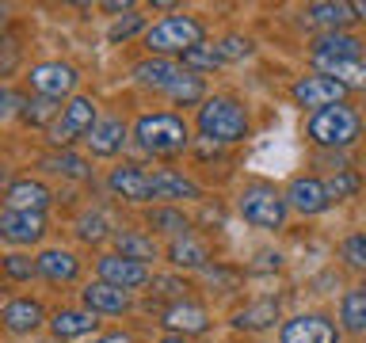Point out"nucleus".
<instances>
[{
	"label": "nucleus",
	"instance_id": "obj_42",
	"mask_svg": "<svg viewBox=\"0 0 366 343\" xmlns=\"http://www.w3.org/2000/svg\"><path fill=\"white\" fill-rule=\"evenodd\" d=\"M19 61V46L16 42H0V76H8Z\"/></svg>",
	"mask_w": 366,
	"mask_h": 343
},
{
	"label": "nucleus",
	"instance_id": "obj_26",
	"mask_svg": "<svg viewBox=\"0 0 366 343\" xmlns=\"http://www.w3.org/2000/svg\"><path fill=\"white\" fill-rule=\"evenodd\" d=\"M168 259H172V267H179V271H199V267H206L210 252H206L202 240H194L187 233V237H179V240L168 244Z\"/></svg>",
	"mask_w": 366,
	"mask_h": 343
},
{
	"label": "nucleus",
	"instance_id": "obj_43",
	"mask_svg": "<svg viewBox=\"0 0 366 343\" xmlns=\"http://www.w3.org/2000/svg\"><path fill=\"white\" fill-rule=\"evenodd\" d=\"M92 343H134V336H126V332H107V336H96Z\"/></svg>",
	"mask_w": 366,
	"mask_h": 343
},
{
	"label": "nucleus",
	"instance_id": "obj_33",
	"mask_svg": "<svg viewBox=\"0 0 366 343\" xmlns=\"http://www.w3.org/2000/svg\"><path fill=\"white\" fill-rule=\"evenodd\" d=\"M19 114H23V122H27V126H54V119L61 114V107H57L54 99L34 96V99H23Z\"/></svg>",
	"mask_w": 366,
	"mask_h": 343
},
{
	"label": "nucleus",
	"instance_id": "obj_27",
	"mask_svg": "<svg viewBox=\"0 0 366 343\" xmlns=\"http://www.w3.org/2000/svg\"><path fill=\"white\" fill-rule=\"evenodd\" d=\"M309 19L320 23L325 31H343L355 19V11L343 0H320V4H309Z\"/></svg>",
	"mask_w": 366,
	"mask_h": 343
},
{
	"label": "nucleus",
	"instance_id": "obj_16",
	"mask_svg": "<svg viewBox=\"0 0 366 343\" xmlns=\"http://www.w3.org/2000/svg\"><path fill=\"white\" fill-rule=\"evenodd\" d=\"M343 99V88L328 76H302L294 84V103L297 107H332V103Z\"/></svg>",
	"mask_w": 366,
	"mask_h": 343
},
{
	"label": "nucleus",
	"instance_id": "obj_47",
	"mask_svg": "<svg viewBox=\"0 0 366 343\" xmlns=\"http://www.w3.org/2000/svg\"><path fill=\"white\" fill-rule=\"evenodd\" d=\"M160 343H187V339H183V336H164Z\"/></svg>",
	"mask_w": 366,
	"mask_h": 343
},
{
	"label": "nucleus",
	"instance_id": "obj_49",
	"mask_svg": "<svg viewBox=\"0 0 366 343\" xmlns=\"http://www.w3.org/2000/svg\"><path fill=\"white\" fill-rule=\"evenodd\" d=\"M4 16H8V8H4V4H0V23H4Z\"/></svg>",
	"mask_w": 366,
	"mask_h": 343
},
{
	"label": "nucleus",
	"instance_id": "obj_44",
	"mask_svg": "<svg viewBox=\"0 0 366 343\" xmlns=\"http://www.w3.org/2000/svg\"><path fill=\"white\" fill-rule=\"evenodd\" d=\"M11 103H19V99H16V96H11V91H8L4 84H0V119H4V114L11 111Z\"/></svg>",
	"mask_w": 366,
	"mask_h": 343
},
{
	"label": "nucleus",
	"instance_id": "obj_22",
	"mask_svg": "<svg viewBox=\"0 0 366 343\" xmlns=\"http://www.w3.org/2000/svg\"><path fill=\"white\" fill-rule=\"evenodd\" d=\"M99 328L96 313H88V309H57L54 320H50V332L54 339H80V336H92V332Z\"/></svg>",
	"mask_w": 366,
	"mask_h": 343
},
{
	"label": "nucleus",
	"instance_id": "obj_6",
	"mask_svg": "<svg viewBox=\"0 0 366 343\" xmlns=\"http://www.w3.org/2000/svg\"><path fill=\"white\" fill-rule=\"evenodd\" d=\"M96 126V99L92 96H73L61 107V114L50 126V145L54 149H69L76 137H84Z\"/></svg>",
	"mask_w": 366,
	"mask_h": 343
},
{
	"label": "nucleus",
	"instance_id": "obj_13",
	"mask_svg": "<svg viewBox=\"0 0 366 343\" xmlns=\"http://www.w3.org/2000/svg\"><path fill=\"white\" fill-rule=\"evenodd\" d=\"M80 302H84V309L88 313H103V317H119V313H126L130 309V294L126 290H119V286H111V282H88L84 290H80Z\"/></svg>",
	"mask_w": 366,
	"mask_h": 343
},
{
	"label": "nucleus",
	"instance_id": "obj_18",
	"mask_svg": "<svg viewBox=\"0 0 366 343\" xmlns=\"http://www.w3.org/2000/svg\"><path fill=\"white\" fill-rule=\"evenodd\" d=\"M309 54H313V61H351V57L362 54V42L343 31H325L313 39V50Z\"/></svg>",
	"mask_w": 366,
	"mask_h": 343
},
{
	"label": "nucleus",
	"instance_id": "obj_45",
	"mask_svg": "<svg viewBox=\"0 0 366 343\" xmlns=\"http://www.w3.org/2000/svg\"><path fill=\"white\" fill-rule=\"evenodd\" d=\"M103 8H107V11H130V4H126V0H107Z\"/></svg>",
	"mask_w": 366,
	"mask_h": 343
},
{
	"label": "nucleus",
	"instance_id": "obj_17",
	"mask_svg": "<svg viewBox=\"0 0 366 343\" xmlns=\"http://www.w3.org/2000/svg\"><path fill=\"white\" fill-rule=\"evenodd\" d=\"M149 199H160V202H176V199H199V183H191L187 176L172 168H160L149 176Z\"/></svg>",
	"mask_w": 366,
	"mask_h": 343
},
{
	"label": "nucleus",
	"instance_id": "obj_9",
	"mask_svg": "<svg viewBox=\"0 0 366 343\" xmlns=\"http://www.w3.org/2000/svg\"><path fill=\"white\" fill-rule=\"evenodd\" d=\"M0 237L16 248H31L46 237V217L23 210H0Z\"/></svg>",
	"mask_w": 366,
	"mask_h": 343
},
{
	"label": "nucleus",
	"instance_id": "obj_12",
	"mask_svg": "<svg viewBox=\"0 0 366 343\" xmlns=\"http://www.w3.org/2000/svg\"><path fill=\"white\" fill-rule=\"evenodd\" d=\"M46 309L34 302V297H11V302L0 309V324H4L11 336H31L34 328H42Z\"/></svg>",
	"mask_w": 366,
	"mask_h": 343
},
{
	"label": "nucleus",
	"instance_id": "obj_3",
	"mask_svg": "<svg viewBox=\"0 0 366 343\" xmlns=\"http://www.w3.org/2000/svg\"><path fill=\"white\" fill-rule=\"evenodd\" d=\"M202 39H206V31L194 16H164L160 23H153V27L145 31V46L153 57H172V54L183 57Z\"/></svg>",
	"mask_w": 366,
	"mask_h": 343
},
{
	"label": "nucleus",
	"instance_id": "obj_14",
	"mask_svg": "<svg viewBox=\"0 0 366 343\" xmlns=\"http://www.w3.org/2000/svg\"><path fill=\"white\" fill-rule=\"evenodd\" d=\"M50 187L39 179H16L8 183L4 191V210H23V214H42L46 206H50Z\"/></svg>",
	"mask_w": 366,
	"mask_h": 343
},
{
	"label": "nucleus",
	"instance_id": "obj_8",
	"mask_svg": "<svg viewBox=\"0 0 366 343\" xmlns=\"http://www.w3.org/2000/svg\"><path fill=\"white\" fill-rule=\"evenodd\" d=\"M96 274H99V282H111V286H119V290H126V294L149 282L145 263L122 259V256H114V252H103V256L96 259Z\"/></svg>",
	"mask_w": 366,
	"mask_h": 343
},
{
	"label": "nucleus",
	"instance_id": "obj_10",
	"mask_svg": "<svg viewBox=\"0 0 366 343\" xmlns=\"http://www.w3.org/2000/svg\"><path fill=\"white\" fill-rule=\"evenodd\" d=\"M336 324L320 313H302L282 324V343H336Z\"/></svg>",
	"mask_w": 366,
	"mask_h": 343
},
{
	"label": "nucleus",
	"instance_id": "obj_48",
	"mask_svg": "<svg viewBox=\"0 0 366 343\" xmlns=\"http://www.w3.org/2000/svg\"><path fill=\"white\" fill-rule=\"evenodd\" d=\"M34 343H61V339H54V336H50V339H34Z\"/></svg>",
	"mask_w": 366,
	"mask_h": 343
},
{
	"label": "nucleus",
	"instance_id": "obj_46",
	"mask_svg": "<svg viewBox=\"0 0 366 343\" xmlns=\"http://www.w3.org/2000/svg\"><path fill=\"white\" fill-rule=\"evenodd\" d=\"M351 11H355V19H366V0H359V4H351Z\"/></svg>",
	"mask_w": 366,
	"mask_h": 343
},
{
	"label": "nucleus",
	"instance_id": "obj_41",
	"mask_svg": "<svg viewBox=\"0 0 366 343\" xmlns=\"http://www.w3.org/2000/svg\"><path fill=\"white\" fill-rule=\"evenodd\" d=\"M343 259H347L351 267L366 271V233H355V237L343 240Z\"/></svg>",
	"mask_w": 366,
	"mask_h": 343
},
{
	"label": "nucleus",
	"instance_id": "obj_36",
	"mask_svg": "<svg viewBox=\"0 0 366 343\" xmlns=\"http://www.w3.org/2000/svg\"><path fill=\"white\" fill-rule=\"evenodd\" d=\"M0 267H4V274L16 279V282H27L31 274H39V267H34V259L27 256V252H8V256L0 259Z\"/></svg>",
	"mask_w": 366,
	"mask_h": 343
},
{
	"label": "nucleus",
	"instance_id": "obj_37",
	"mask_svg": "<svg viewBox=\"0 0 366 343\" xmlns=\"http://www.w3.org/2000/svg\"><path fill=\"white\" fill-rule=\"evenodd\" d=\"M359 187H362V179L355 176V172H347V168H343V172H336V176H332V179L325 183V191H328V202H332V199H336V202H340V199H351V194L359 191Z\"/></svg>",
	"mask_w": 366,
	"mask_h": 343
},
{
	"label": "nucleus",
	"instance_id": "obj_21",
	"mask_svg": "<svg viewBox=\"0 0 366 343\" xmlns=\"http://www.w3.org/2000/svg\"><path fill=\"white\" fill-rule=\"evenodd\" d=\"M107 187H111V194H119V199H126V202H149V176L137 164L111 168Z\"/></svg>",
	"mask_w": 366,
	"mask_h": 343
},
{
	"label": "nucleus",
	"instance_id": "obj_39",
	"mask_svg": "<svg viewBox=\"0 0 366 343\" xmlns=\"http://www.w3.org/2000/svg\"><path fill=\"white\" fill-rule=\"evenodd\" d=\"M153 297H172V302H183V297H187V282L172 279V274H160V279H153Z\"/></svg>",
	"mask_w": 366,
	"mask_h": 343
},
{
	"label": "nucleus",
	"instance_id": "obj_20",
	"mask_svg": "<svg viewBox=\"0 0 366 343\" xmlns=\"http://www.w3.org/2000/svg\"><path fill=\"white\" fill-rule=\"evenodd\" d=\"M34 267H39L46 282H73L80 274V259L69 248H46L34 256Z\"/></svg>",
	"mask_w": 366,
	"mask_h": 343
},
{
	"label": "nucleus",
	"instance_id": "obj_7",
	"mask_svg": "<svg viewBox=\"0 0 366 343\" xmlns=\"http://www.w3.org/2000/svg\"><path fill=\"white\" fill-rule=\"evenodd\" d=\"M27 84H31L34 96L61 103L65 96H73V91H76L80 73H76V69L69 65V61H42V65H34V69H31Z\"/></svg>",
	"mask_w": 366,
	"mask_h": 343
},
{
	"label": "nucleus",
	"instance_id": "obj_24",
	"mask_svg": "<svg viewBox=\"0 0 366 343\" xmlns=\"http://www.w3.org/2000/svg\"><path fill=\"white\" fill-rule=\"evenodd\" d=\"M114 256L149 267V259H157V240L149 233H137V229H122V233H114Z\"/></svg>",
	"mask_w": 366,
	"mask_h": 343
},
{
	"label": "nucleus",
	"instance_id": "obj_5",
	"mask_svg": "<svg viewBox=\"0 0 366 343\" xmlns=\"http://www.w3.org/2000/svg\"><path fill=\"white\" fill-rule=\"evenodd\" d=\"M237 210L256 229H279L286 222V210H290V206H286V194H279L274 187H267V183H256V187L240 191Z\"/></svg>",
	"mask_w": 366,
	"mask_h": 343
},
{
	"label": "nucleus",
	"instance_id": "obj_25",
	"mask_svg": "<svg viewBox=\"0 0 366 343\" xmlns=\"http://www.w3.org/2000/svg\"><path fill=\"white\" fill-rule=\"evenodd\" d=\"M320 73H325L328 80H336V84L343 91H366V65L359 61V57H351V61H313Z\"/></svg>",
	"mask_w": 366,
	"mask_h": 343
},
{
	"label": "nucleus",
	"instance_id": "obj_35",
	"mask_svg": "<svg viewBox=\"0 0 366 343\" xmlns=\"http://www.w3.org/2000/svg\"><path fill=\"white\" fill-rule=\"evenodd\" d=\"M202 76H194V73H179L176 76V84L168 88V96L176 99V103H183V107H191V103H199L202 99Z\"/></svg>",
	"mask_w": 366,
	"mask_h": 343
},
{
	"label": "nucleus",
	"instance_id": "obj_19",
	"mask_svg": "<svg viewBox=\"0 0 366 343\" xmlns=\"http://www.w3.org/2000/svg\"><path fill=\"white\" fill-rule=\"evenodd\" d=\"M286 206H294L297 214H320L328 210V191L325 183L313 179V176H297L286 191Z\"/></svg>",
	"mask_w": 366,
	"mask_h": 343
},
{
	"label": "nucleus",
	"instance_id": "obj_32",
	"mask_svg": "<svg viewBox=\"0 0 366 343\" xmlns=\"http://www.w3.org/2000/svg\"><path fill=\"white\" fill-rule=\"evenodd\" d=\"M149 225H153L157 233H168L172 240L187 237V229H191L187 217H183L179 210H172V206H157V210H149Z\"/></svg>",
	"mask_w": 366,
	"mask_h": 343
},
{
	"label": "nucleus",
	"instance_id": "obj_29",
	"mask_svg": "<svg viewBox=\"0 0 366 343\" xmlns=\"http://www.w3.org/2000/svg\"><path fill=\"white\" fill-rule=\"evenodd\" d=\"M340 320L351 336H366V282L355 286V290L343 297V309H340Z\"/></svg>",
	"mask_w": 366,
	"mask_h": 343
},
{
	"label": "nucleus",
	"instance_id": "obj_23",
	"mask_svg": "<svg viewBox=\"0 0 366 343\" xmlns=\"http://www.w3.org/2000/svg\"><path fill=\"white\" fill-rule=\"evenodd\" d=\"M179 73L183 69L176 61H168V57H145V61L134 65V80L142 88H153V91H168L172 84H176Z\"/></svg>",
	"mask_w": 366,
	"mask_h": 343
},
{
	"label": "nucleus",
	"instance_id": "obj_15",
	"mask_svg": "<svg viewBox=\"0 0 366 343\" xmlns=\"http://www.w3.org/2000/svg\"><path fill=\"white\" fill-rule=\"evenodd\" d=\"M84 141H88V153L92 156H114V153H122V145H126V122L114 119V114L96 119V126L84 134Z\"/></svg>",
	"mask_w": 366,
	"mask_h": 343
},
{
	"label": "nucleus",
	"instance_id": "obj_30",
	"mask_svg": "<svg viewBox=\"0 0 366 343\" xmlns=\"http://www.w3.org/2000/svg\"><path fill=\"white\" fill-rule=\"evenodd\" d=\"M42 168H46V172H57V176H65V179H88V176H92L88 160L76 156V153H69V149H61V153H54V156H46Z\"/></svg>",
	"mask_w": 366,
	"mask_h": 343
},
{
	"label": "nucleus",
	"instance_id": "obj_11",
	"mask_svg": "<svg viewBox=\"0 0 366 343\" xmlns=\"http://www.w3.org/2000/svg\"><path fill=\"white\" fill-rule=\"evenodd\" d=\"M160 324H164L172 336H199V332L210 328V317H206V309L202 305H194V302H172L164 313H160Z\"/></svg>",
	"mask_w": 366,
	"mask_h": 343
},
{
	"label": "nucleus",
	"instance_id": "obj_31",
	"mask_svg": "<svg viewBox=\"0 0 366 343\" xmlns=\"http://www.w3.org/2000/svg\"><path fill=\"white\" fill-rule=\"evenodd\" d=\"M76 237L84 240V244H103V240L111 237V222L103 210H84L76 217Z\"/></svg>",
	"mask_w": 366,
	"mask_h": 343
},
{
	"label": "nucleus",
	"instance_id": "obj_1",
	"mask_svg": "<svg viewBox=\"0 0 366 343\" xmlns=\"http://www.w3.org/2000/svg\"><path fill=\"white\" fill-rule=\"evenodd\" d=\"M134 137H137V145H142L145 153H153V156H176V153L187 149L191 130H187V122H183L179 114L157 111V114H142V119L134 122Z\"/></svg>",
	"mask_w": 366,
	"mask_h": 343
},
{
	"label": "nucleus",
	"instance_id": "obj_4",
	"mask_svg": "<svg viewBox=\"0 0 366 343\" xmlns=\"http://www.w3.org/2000/svg\"><path fill=\"white\" fill-rule=\"evenodd\" d=\"M362 130V119L359 111L347 107V103H332V107H320L313 111L309 119V137L320 145V149H347Z\"/></svg>",
	"mask_w": 366,
	"mask_h": 343
},
{
	"label": "nucleus",
	"instance_id": "obj_34",
	"mask_svg": "<svg viewBox=\"0 0 366 343\" xmlns=\"http://www.w3.org/2000/svg\"><path fill=\"white\" fill-rule=\"evenodd\" d=\"M222 65V54H217V46H206V42H199L194 46V50H187L183 54V69H187V73H206V69H217Z\"/></svg>",
	"mask_w": 366,
	"mask_h": 343
},
{
	"label": "nucleus",
	"instance_id": "obj_28",
	"mask_svg": "<svg viewBox=\"0 0 366 343\" xmlns=\"http://www.w3.org/2000/svg\"><path fill=\"white\" fill-rule=\"evenodd\" d=\"M274 320H279V302H252L233 317V324L244 328V332H263V328H271Z\"/></svg>",
	"mask_w": 366,
	"mask_h": 343
},
{
	"label": "nucleus",
	"instance_id": "obj_40",
	"mask_svg": "<svg viewBox=\"0 0 366 343\" xmlns=\"http://www.w3.org/2000/svg\"><path fill=\"white\" fill-rule=\"evenodd\" d=\"M217 54H222V61H240V57L252 54V42L240 39V34H229V39L217 42Z\"/></svg>",
	"mask_w": 366,
	"mask_h": 343
},
{
	"label": "nucleus",
	"instance_id": "obj_2",
	"mask_svg": "<svg viewBox=\"0 0 366 343\" xmlns=\"http://www.w3.org/2000/svg\"><path fill=\"white\" fill-rule=\"evenodd\" d=\"M199 130L206 141H217V145L244 141L248 137V111L229 96H214L199 107Z\"/></svg>",
	"mask_w": 366,
	"mask_h": 343
},
{
	"label": "nucleus",
	"instance_id": "obj_38",
	"mask_svg": "<svg viewBox=\"0 0 366 343\" xmlns=\"http://www.w3.org/2000/svg\"><path fill=\"white\" fill-rule=\"evenodd\" d=\"M145 27V16H137V11H130L126 19H119V23H111V31H107V42H126V39H134L137 31Z\"/></svg>",
	"mask_w": 366,
	"mask_h": 343
}]
</instances>
